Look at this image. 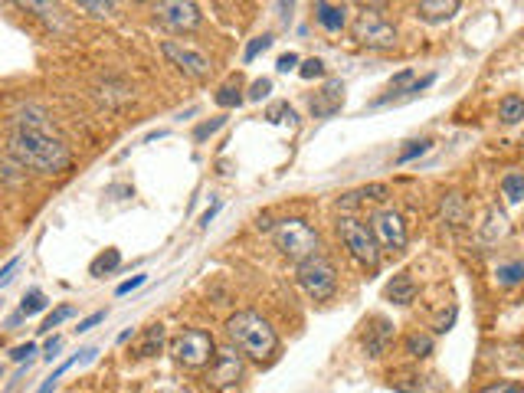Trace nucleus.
Returning a JSON list of instances; mask_svg holds the SVG:
<instances>
[{
	"instance_id": "obj_1",
	"label": "nucleus",
	"mask_w": 524,
	"mask_h": 393,
	"mask_svg": "<svg viewBox=\"0 0 524 393\" xmlns=\"http://www.w3.org/2000/svg\"><path fill=\"white\" fill-rule=\"evenodd\" d=\"M10 154L17 158L20 168L40 174H63L73 164V154L56 135H50V125H46V115L40 109L20 112L17 131L10 138Z\"/></svg>"
},
{
	"instance_id": "obj_2",
	"label": "nucleus",
	"mask_w": 524,
	"mask_h": 393,
	"mask_svg": "<svg viewBox=\"0 0 524 393\" xmlns=\"http://www.w3.org/2000/svg\"><path fill=\"white\" fill-rule=\"evenodd\" d=\"M226 335L236 344V351H243L246 357H256V361H266V357H272L279 348L276 331L256 312H236L226 321Z\"/></svg>"
},
{
	"instance_id": "obj_3",
	"label": "nucleus",
	"mask_w": 524,
	"mask_h": 393,
	"mask_svg": "<svg viewBox=\"0 0 524 393\" xmlns=\"http://www.w3.org/2000/svg\"><path fill=\"white\" fill-rule=\"evenodd\" d=\"M272 240H276L282 256H289L295 262H305V259L318 256L315 253V249H318V233L305 220H295V217L292 220H279L276 230H272Z\"/></svg>"
},
{
	"instance_id": "obj_4",
	"label": "nucleus",
	"mask_w": 524,
	"mask_h": 393,
	"mask_svg": "<svg viewBox=\"0 0 524 393\" xmlns=\"http://www.w3.org/2000/svg\"><path fill=\"white\" fill-rule=\"evenodd\" d=\"M338 236L341 243L348 246V253L361 262L367 269H377L380 266V249H377V240L371 233V226L361 223L357 217H341L338 220Z\"/></svg>"
},
{
	"instance_id": "obj_5",
	"label": "nucleus",
	"mask_w": 524,
	"mask_h": 393,
	"mask_svg": "<svg viewBox=\"0 0 524 393\" xmlns=\"http://www.w3.org/2000/svg\"><path fill=\"white\" fill-rule=\"evenodd\" d=\"M171 354L181 367H194L197 371V367L213 364V357H217V344H213V338L207 335V331L190 328V331H181V335L174 338Z\"/></svg>"
},
{
	"instance_id": "obj_6",
	"label": "nucleus",
	"mask_w": 524,
	"mask_h": 393,
	"mask_svg": "<svg viewBox=\"0 0 524 393\" xmlns=\"http://www.w3.org/2000/svg\"><path fill=\"white\" fill-rule=\"evenodd\" d=\"M299 282H302V289L312 295V299H331L338 289V272L335 266L325 259V256H312V259H305L299 262Z\"/></svg>"
},
{
	"instance_id": "obj_7",
	"label": "nucleus",
	"mask_w": 524,
	"mask_h": 393,
	"mask_svg": "<svg viewBox=\"0 0 524 393\" xmlns=\"http://www.w3.org/2000/svg\"><path fill=\"white\" fill-rule=\"evenodd\" d=\"M354 40L364 46H374V50H390V46L397 43V30H393V23L384 14L364 10V14L354 20Z\"/></svg>"
},
{
	"instance_id": "obj_8",
	"label": "nucleus",
	"mask_w": 524,
	"mask_h": 393,
	"mask_svg": "<svg viewBox=\"0 0 524 393\" xmlns=\"http://www.w3.org/2000/svg\"><path fill=\"white\" fill-rule=\"evenodd\" d=\"M371 233L377 246L384 249H403L407 246V223L397 210H377L371 217Z\"/></svg>"
},
{
	"instance_id": "obj_9",
	"label": "nucleus",
	"mask_w": 524,
	"mask_h": 393,
	"mask_svg": "<svg viewBox=\"0 0 524 393\" xmlns=\"http://www.w3.org/2000/svg\"><path fill=\"white\" fill-rule=\"evenodd\" d=\"M161 53L171 59V66H177L181 73L194 76V79H204L210 73V59L200 53V50H190V46L177 43V40H164L161 43Z\"/></svg>"
},
{
	"instance_id": "obj_10",
	"label": "nucleus",
	"mask_w": 524,
	"mask_h": 393,
	"mask_svg": "<svg viewBox=\"0 0 524 393\" xmlns=\"http://www.w3.org/2000/svg\"><path fill=\"white\" fill-rule=\"evenodd\" d=\"M240 380H243V357L236 354L233 348L217 351L213 367H210V384L217 390H223V393H230V390L240 387Z\"/></svg>"
},
{
	"instance_id": "obj_11",
	"label": "nucleus",
	"mask_w": 524,
	"mask_h": 393,
	"mask_svg": "<svg viewBox=\"0 0 524 393\" xmlns=\"http://www.w3.org/2000/svg\"><path fill=\"white\" fill-rule=\"evenodd\" d=\"M154 14L164 23V27L171 30H197L204 14H200L197 4H190V0H171V4H158L154 7Z\"/></svg>"
},
{
	"instance_id": "obj_12",
	"label": "nucleus",
	"mask_w": 524,
	"mask_h": 393,
	"mask_svg": "<svg viewBox=\"0 0 524 393\" xmlns=\"http://www.w3.org/2000/svg\"><path fill=\"white\" fill-rule=\"evenodd\" d=\"M341 102H344V82L341 79H331V82H325V89H321L315 99H312V115L315 118L335 115L341 109Z\"/></svg>"
},
{
	"instance_id": "obj_13",
	"label": "nucleus",
	"mask_w": 524,
	"mask_h": 393,
	"mask_svg": "<svg viewBox=\"0 0 524 393\" xmlns=\"http://www.w3.org/2000/svg\"><path fill=\"white\" fill-rule=\"evenodd\" d=\"M315 20L325 27L328 33H341L344 30V23H348V7L344 4H315Z\"/></svg>"
},
{
	"instance_id": "obj_14",
	"label": "nucleus",
	"mask_w": 524,
	"mask_h": 393,
	"mask_svg": "<svg viewBox=\"0 0 524 393\" xmlns=\"http://www.w3.org/2000/svg\"><path fill=\"white\" fill-rule=\"evenodd\" d=\"M393 338V325L384 318H377L374 321V328H367V335H364V348L371 357H380L387 351V341Z\"/></svg>"
},
{
	"instance_id": "obj_15",
	"label": "nucleus",
	"mask_w": 524,
	"mask_h": 393,
	"mask_svg": "<svg viewBox=\"0 0 524 393\" xmlns=\"http://www.w3.org/2000/svg\"><path fill=\"white\" fill-rule=\"evenodd\" d=\"M459 10V0H423V4H416V14H420L426 23H443L449 17H456Z\"/></svg>"
},
{
	"instance_id": "obj_16",
	"label": "nucleus",
	"mask_w": 524,
	"mask_h": 393,
	"mask_svg": "<svg viewBox=\"0 0 524 393\" xmlns=\"http://www.w3.org/2000/svg\"><path fill=\"white\" fill-rule=\"evenodd\" d=\"M413 295H416V285H413V279L407 276V272H400V276L390 279V285H387V299H390L393 305H407V302H413Z\"/></svg>"
},
{
	"instance_id": "obj_17",
	"label": "nucleus",
	"mask_w": 524,
	"mask_h": 393,
	"mask_svg": "<svg viewBox=\"0 0 524 393\" xmlns=\"http://www.w3.org/2000/svg\"><path fill=\"white\" fill-rule=\"evenodd\" d=\"M498 115H502L505 125H518L524 118V99L521 95H505L502 105H498Z\"/></svg>"
},
{
	"instance_id": "obj_18",
	"label": "nucleus",
	"mask_w": 524,
	"mask_h": 393,
	"mask_svg": "<svg viewBox=\"0 0 524 393\" xmlns=\"http://www.w3.org/2000/svg\"><path fill=\"white\" fill-rule=\"evenodd\" d=\"M161 344H164V325H151V328L145 331V341H141L138 354H141V357L158 354V351H161Z\"/></svg>"
},
{
	"instance_id": "obj_19",
	"label": "nucleus",
	"mask_w": 524,
	"mask_h": 393,
	"mask_svg": "<svg viewBox=\"0 0 524 393\" xmlns=\"http://www.w3.org/2000/svg\"><path fill=\"white\" fill-rule=\"evenodd\" d=\"M118 262H122V253H118V249H105V253L89 266V272H92V276H105V272L118 269Z\"/></svg>"
},
{
	"instance_id": "obj_20",
	"label": "nucleus",
	"mask_w": 524,
	"mask_h": 393,
	"mask_svg": "<svg viewBox=\"0 0 524 393\" xmlns=\"http://www.w3.org/2000/svg\"><path fill=\"white\" fill-rule=\"evenodd\" d=\"M46 308V295L40 289H30L27 295H23V302H20V315H40Z\"/></svg>"
},
{
	"instance_id": "obj_21",
	"label": "nucleus",
	"mask_w": 524,
	"mask_h": 393,
	"mask_svg": "<svg viewBox=\"0 0 524 393\" xmlns=\"http://www.w3.org/2000/svg\"><path fill=\"white\" fill-rule=\"evenodd\" d=\"M495 276L502 285H518L524 282V262H505V266H498Z\"/></svg>"
},
{
	"instance_id": "obj_22",
	"label": "nucleus",
	"mask_w": 524,
	"mask_h": 393,
	"mask_svg": "<svg viewBox=\"0 0 524 393\" xmlns=\"http://www.w3.org/2000/svg\"><path fill=\"white\" fill-rule=\"evenodd\" d=\"M502 190H505V197L511 200V204H518V200L524 197V174H508L502 181Z\"/></svg>"
},
{
	"instance_id": "obj_23",
	"label": "nucleus",
	"mask_w": 524,
	"mask_h": 393,
	"mask_svg": "<svg viewBox=\"0 0 524 393\" xmlns=\"http://www.w3.org/2000/svg\"><path fill=\"white\" fill-rule=\"evenodd\" d=\"M407 351L413 357H430L433 354V338L430 335H410L407 338Z\"/></svg>"
},
{
	"instance_id": "obj_24",
	"label": "nucleus",
	"mask_w": 524,
	"mask_h": 393,
	"mask_svg": "<svg viewBox=\"0 0 524 393\" xmlns=\"http://www.w3.org/2000/svg\"><path fill=\"white\" fill-rule=\"evenodd\" d=\"M73 315H76V308H73V305H59L56 312L46 315V321H43V328H40V331H53V328L63 325L66 318H73Z\"/></svg>"
},
{
	"instance_id": "obj_25",
	"label": "nucleus",
	"mask_w": 524,
	"mask_h": 393,
	"mask_svg": "<svg viewBox=\"0 0 524 393\" xmlns=\"http://www.w3.org/2000/svg\"><path fill=\"white\" fill-rule=\"evenodd\" d=\"M240 102H243V95L236 86H223L217 92V105H223V109H233V105H240Z\"/></svg>"
},
{
	"instance_id": "obj_26",
	"label": "nucleus",
	"mask_w": 524,
	"mask_h": 393,
	"mask_svg": "<svg viewBox=\"0 0 524 393\" xmlns=\"http://www.w3.org/2000/svg\"><path fill=\"white\" fill-rule=\"evenodd\" d=\"M299 76H302V79H318V76H325V63H321V59H305L302 69H299Z\"/></svg>"
},
{
	"instance_id": "obj_27",
	"label": "nucleus",
	"mask_w": 524,
	"mask_h": 393,
	"mask_svg": "<svg viewBox=\"0 0 524 393\" xmlns=\"http://www.w3.org/2000/svg\"><path fill=\"white\" fill-rule=\"evenodd\" d=\"M430 145H433V141H413V145H410L407 151H400V158H397V164H407V161H413V158H416V154L430 151Z\"/></svg>"
},
{
	"instance_id": "obj_28",
	"label": "nucleus",
	"mask_w": 524,
	"mask_h": 393,
	"mask_svg": "<svg viewBox=\"0 0 524 393\" xmlns=\"http://www.w3.org/2000/svg\"><path fill=\"white\" fill-rule=\"evenodd\" d=\"M269 46H272V37H256L253 43L246 46V59H256L262 50H269Z\"/></svg>"
},
{
	"instance_id": "obj_29",
	"label": "nucleus",
	"mask_w": 524,
	"mask_h": 393,
	"mask_svg": "<svg viewBox=\"0 0 524 393\" xmlns=\"http://www.w3.org/2000/svg\"><path fill=\"white\" fill-rule=\"evenodd\" d=\"M482 393H524V387H521V384H511V380H502V384L485 387Z\"/></svg>"
},
{
	"instance_id": "obj_30",
	"label": "nucleus",
	"mask_w": 524,
	"mask_h": 393,
	"mask_svg": "<svg viewBox=\"0 0 524 393\" xmlns=\"http://www.w3.org/2000/svg\"><path fill=\"white\" fill-rule=\"evenodd\" d=\"M269 92H272V82L269 79H259V82H253V92H249V99H266Z\"/></svg>"
},
{
	"instance_id": "obj_31",
	"label": "nucleus",
	"mask_w": 524,
	"mask_h": 393,
	"mask_svg": "<svg viewBox=\"0 0 524 393\" xmlns=\"http://www.w3.org/2000/svg\"><path fill=\"white\" fill-rule=\"evenodd\" d=\"M79 7L89 10L92 17H109L112 14V4H89V0H86V4H79Z\"/></svg>"
},
{
	"instance_id": "obj_32",
	"label": "nucleus",
	"mask_w": 524,
	"mask_h": 393,
	"mask_svg": "<svg viewBox=\"0 0 524 393\" xmlns=\"http://www.w3.org/2000/svg\"><path fill=\"white\" fill-rule=\"evenodd\" d=\"M148 282V276H135V279H128V282H122V285H118V295H128V292H135L138 289V285H145Z\"/></svg>"
},
{
	"instance_id": "obj_33",
	"label": "nucleus",
	"mask_w": 524,
	"mask_h": 393,
	"mask_svg": "<svg viewBox=\"0 0 524 393\" xmlns=\"http://www.w3.org/2000/svg\"><path fill=\"white\" fill-rule=\"evenodd\" d=\"M295 66H299V56H295V53H285V56H279V73H292Z\"/></svg>"
},
{
	"instance_id": "obj_34",
	"label": "nucleus",
	"mask_w": 524,
	"mask_h": 393,
	"mask_svg": "<svg viewBox=\"0 0 524 393\" xmlns=\"http://www.w3.org/2000/svg\"><path fill=\"white\" fill-rule=\"evenodd\" d=\"M99 321H105V312H92L89 318L79 321V331H92L95 325H99Z\"/></svg>"
},
{
	"instance_id": "obj_35",
	"label": "nucleus",
	"mask_w": 524,
	"mask_h": 393,
	"mask_svg": "<svg viewBox=\"0 0 524 393\" xmlns=\"http://www.w3.org/2000/svg\"><path fill=\"white\" fill-rule=\"evenodd\" d=\"M33 351H37V348H33V344L27 341V344H20V348H14V354H10V357H14V361H27Z\"/></svg>"
},
{
	"instance_id": "obj_36",
	"label": "nucleus",
	"mask_w": 524,
	"mask_h": 393,
	"mask_svg": "<svg viewBox=\"0 0 524 393\" xmlns=\"http://www.w3.org/2000/svg\"><path fill=\"white\" fill-rule=\"evenodd\" d=\"M223 125V118H217V122H207V125H200L197 128V138H207V135H213V131H217Z\"/></svg>"
},
{
	"instance_id": "obj_37",
	"label": "nucleus",
	"mask_w": 524,
	"mask_h": 393,
	"mask_svg": "<svg viewBox=\"0 0 524 393\" xmlns=\"http://www.w3.org/2000/svg\"><path fill=\"white\" fill-rule=\"evenodd\" d=\"M59 348H63V338H50V341H46V357H50V361H53Z\"/></svg>"
},
{
	"instance_id": "obj_38",
	"label": "nucleus",
	"mask_w": 524,
	"mask_h": 393,
	"mask_svg": "<svg viewBox=\"0 0 524 393\" xmlns=\"http://www.w3.org/2000/svg\"><path fill=\"white\" fill-rule=\"evenodd\" d=\"M217 210H220V200H213V204H210V210L204 213V217H200V223H204V226H207V223H210L213 217H217Z\"/></svg>"
},
{
	"instance_id": "obj_39",
	"label": "nucleus",
	"mask_w": 524,
	"mask_h": 393,
	"mask_svg": "<svg viewBox=\"0 0 524 393\" xmlns=\"http://www.w3.org/2000/svg\"><path fill=\"white\" fill-rule=\"evenodd\" d=\"M14 269H17V259H10L7 266L0 269V282H7V279H10V272H14Z\"/></svg>"
},
{
	"instance_id": "obj_40",
	"label": "nucleus",
	"mask_w": 524,
	"mask_h": 393,
	"mask_svg": "<svg viewBox=\"0 0 524 393\" xmlns=\"http://www.w3.org/2000/svg\"><path fill=\"white\" fill-rule=\"evenodd\" d=\"M56 390V380H50V377H46V384L40 387V393H53Z\"/></svg>"
},
{
	"instance_id": "obj_41",
	"label": "nucleus",
	"mask_w": 524,
	"mask_h": 393,
	"mask_svg": "<svg viewBox=\"0 0 524 393\" xmlns=\"http://www.w3.org/2000/svg\"><path fill=\"white\" fill-rule=\"evenodd\" d=\"M161 393H187V390L184 387H164Z\"/></svg>"
}]
</instances>
